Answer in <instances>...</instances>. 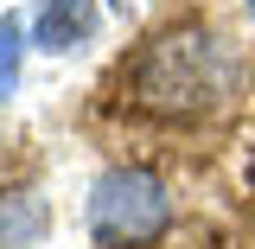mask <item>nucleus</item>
Segmentation results:
<instances>
[{
    "mask_svg": "<svg viewBox=\"0 0 255 249\" xmlns=\"http://www.w3.org/2000/svg\"><path fill=\"white\" fill-rule=\"evenodd\" d=\"M230 90H236V51L204 26L159 32L134 64V102L153 115H172V122L211 115Z\"/></svg>",
    "mask_w": 255,
    "mask_h": 249,
    "instance_id": "f257e3e1",
    "label": "nucleus"
},
{
    "mask_svg": "<svg viewBox=\"0 0 255 249\" xmlns=\"http://www.w3.org/2000/svg\"><path fill=\"white\" fill-rule=\"evenodd\" d=\"M172 218V198L159 186L153 173H140V166H115V173H102L90 192V230L102 249H140L153 243L159 230Z\"/></svg>",
    "mask_w": 255,
    "mask_h": 249,
    "instance_id": "f03ea898",
    "label": "nucleus"
},
{
    "mask_svg": "<svg viewBox=\"0 0 255 249\" xmlns=\"http://www.w3.org/2000/svg\"><path fill=\"white\" fill-rule=\"evenodd\" d=\"M96 32V0H45L32 13V45L38 51H70Z\"/></svg>",
    "mask_w": 255,
    "mask_h": 249,
    "instance_id": "7ed1b4c3",
    "label": "nucleus"
},
{
    "mask_svg": "<svg viewBox=\"0 0 255 249\" xmlns=\"http://www.w3.org/2000/svg\"><path fill=\"white\" fill-rule=\"evenodd\" d=\"M45 237V205L32 192H6L0 198V249H32Z\"/></svg>",
    "mask_w": 255,
    "mask_h": 249,
    "instance_id": "20e7f679",
    "label": "nucleus"
},
{
    "mask_svg": "<svg viewBox=\"0 0 255 249\" xmlns=\"http://www.w3.org/2000/svg\"><path fill=\"white\" fill-rule=\"evenodd\" d=\"M19 19H0V102L19 90Z\"/></svg>",
    "mask_w": 255,
    "mask_h": 249,
    "instance_id": "39448f33",
    "label": "nucleus"
},
{
    "mask_svg": "<svg viewBox=\"0 0 255 249\" xmlns=\"http://www.w3.org/2000/svg\"><path fill=\"white\" fill-rule=\"evenodd\" d=\"M249 13H255V0H249Z\"/></svg>",
    "mask_w": 255,
    "mask_h": 249,
    "instance_id": "423d86ee",
    "label": "nucleus"
}]
</instances>
